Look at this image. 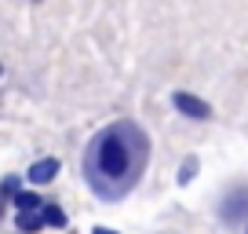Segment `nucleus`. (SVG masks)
Returning <instances> with one entry per match:
<instances>
[{"label":"nucleus","instance_id":"nucleus-1","mask_svg":"<svg viewBox=\"0 0 248 234\" xmlns=\"http://www.w3.org/2000/svg\"><path fill=\"white\" fill-rule=\"evenodd\" d=\"M146 165V132L135 121L102 128L84 150V176L99 198H124Z\"/></svg>","mask_w":248,"mask_h":234},{"label":"nucleus","instance_id":"nucleus-2","mask_svg":"<svg viewBox=\"0 0 248 234\" xmlns=\"http://www.w3.org/2000/svg\"><path fill=\"white\" fill-rule=\"evenodd\" d=\"M171 102H175L179 114L194 117V121H204V117H212V106H208L204 99H197V95H190V92H175V95H171Z\"/></svg>","mask_w":248,"mask_h":234},{"label":"nucleus","instance_id":"nucleus-3","mask_svg":"<svg viewBox=\"0 0 248 234\" xmlns=\"http://www.w3.org/2000/svg\"><path fill=\"white\" fill-rule=\"evenodd\" d=\"M59 172H62V161H59V157H40V161H33V165H30L26 180L37 183V187H44V183H51Z\"/></svg>","mask_w":248,"mask_h":234},{"label":"nucleus","instance_id":"nucleus-4","mask_svg":"<svg viewBox=\"0 0 248 234\" xmlns=\"http://www.w3.org/2000/svg\"><path fill=\"white\" fill-rule=\"evenodd\" d=\"M15 205H18V212H40V209H44L40 194H33V190H18V194H15Z\"/></svg>","mask_w":248,"mask_h":234},{"label":"nucleus","instance_id":"nucleus-5","mask_svg":"<svg viewBox=\"0 0 248 234\" xmlns=\"http://www.w3.org/2000/svg\"><path fill=\"white\" fill-rule=\"evenodd\" d=\"M44 227V216L40 212H18V231L22 234H37Z\"/></svg>","mask_w":248,"mask_h":234},{"label":"nucleus","instance_id":"nucleus-6","mask_svg":"<svg viewBox=\"0 0 248 234\" xmlns=\"http://www.w3.org/2000/svg\"><path fill=\"white\" fill-rule=\"evenodd\" d=\"M40 216H44V223H47V227H66V212H62L55 201H44Z\"/></svg>","mask_w":248,"mask_h":234},{"label":"nucleus","instance_id":"nucleus-7","mask_svg":"<svg viewBox=\"0 0 248 234\" xmlns=\"http://www.w3.org/2000/svg\"><path fill=\"white\" fill-rule=\"evenodd\" d=\"M197 165H201L197 157H186V161H183V168H179V183H183V187L197 176Z\"/></svg>","mask_w":248,"mask_h":234},{"label":"nucleus","instance_id":"nucleus-8","mask_svg":"<svg viewBox=\"0 0 248 234\" xmlns=\"http://www.w3.org/2000/svg\"><path fill=\"white\" fill-rule=\"evenodd\" d=\"M18 190H22V180H18V176H8V180H4V187H0V194H11V198H15Z\"/></svg>","mask_w":248,"mask_h":234},{"label":"nucleus","instance_id":"nucleus-9","mask_svg":"<svg viewBox=\"0 0 248 234\" xmlns=\"http://www.w3.org/2000/svg\"><path fill=\"white\" fill-rule=\"evenodd\" d=\"M92 234H117V231H109V227H95Z\"/></svg>","mask_w":248,"mask_h":234},{"label":"nucleus","instance_id":"nucleus-10","mask_svg":"<svg viewBox=\"0 0 248 234\" xmlns=\"http://www.w3.org/2000/svg\"><path fill=\"white\" fill-rule=\"evenodd\" d=\"M0 216H4V205H0Z\"/></svg>","mask_w":248,"mask_h":234},{"label":"nucleus","instance_id":"nucleus-11","mask_svg":"<svg viewBox=\"0 0 248 234\" xmlns=\"http://www.w3.org/2000/svg\"><path fill=\"white\" fill-rule=\"evenodd\" d=\"M0 73H4V66H0Z\"/></svg>","mask_w":248,"mask_h":234}]
</instances>
